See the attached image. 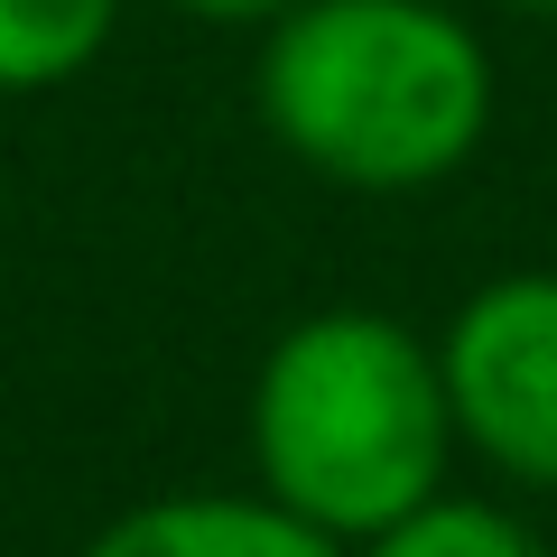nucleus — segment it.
<instances>
[{
  "label": "nucleus",
  "instance_id": "1",
  "mask_svg": "<svg viewBox=\"0 0 557 557\" xmlns=\"http://www.w3.org/2000/svg\"><path fill=\"white\" fill-rule=\"evenodd\" d=\"M260 121L354 196L456 177L493 131V57L437 0H288L260 47Z\"/></svg>",
  "mask_w": 557,
  "mask_h": 557
},
{
  "label": "nucleus",
  "instance_id": "2",
  "mask_svg": "<svg viewBox=\"0 0 557 557\" xmlns=\"http://www.w3.org/2000/svg\"><path fill=\"white\" fill-rule=\"evenodd\" d=\"M251 456L270 502L362 548L446 483L456 409L437 344H418L372 307L298 317L251 381Z\"/></svg>",
  "mask_w": 557,
  "mask_h": 557
},
{
  "label": "nucleus",
  "instance_id": "3",
  "mask_svg": "<svg viewBox=\"0 0 557 557\" xmlns=\"http://www.w3.org/2000/svg\"><path fill=\"white\" fill-rule=\"evenodd\" d=\"M456 437L530 493H557V270L483 278L437 344Z\"/></svg>",
  "mask_w": 557,
  "mask_h": 557
},
{
  "label": "nucleus",
  "instance_id": "4",
  "mask_svg": "<svg viewBox=\"0 0 557 557\" xmlns=\"http://www.w3.org/2000/svg\"><path fill=\"white\" fill-rule=\"evenodd\" d=\"M84 557H344V539L270 493H168L102 520Z\"/></svg>",
  "mask_w": 557,
  "mask_h": 557
},
{
  "label": "nucleus",
  "instance_id": "5",
  "mask_svg": "<svg viewBox=\"0 0 557 557\" xmlns=\"http://www.w3.org/2000/svg\"><path fill=\"white\" fill-rule=\"evenodd\" d=\"M121 0H0V94H57L112 47Z\"/></svg>",
  "mask_w": 557,
  "mask_h": 557
},
{
  "label": "nucleus",
  "instance_id": "6",
  "mask_svg": "<svg viewBox=\"0 0 557 557\" xmlns=\"http://www.w3.org/2000/svg\"><path fill=\"white\" fill-rule=\"evenodd\" d=\"M362 557H539V539L520 530L502 502L474 493H428L391 520V530L362 539Z\"/></svg>",
  "mask_w": 557,
  "mask_h": 557
},
{
  "label": "nucleus",
  "instance_id": "7",
  "mask_svg": "<svg viewBox=\"0 0 557 557\" xmlns=\"http://www.w3.org/2000/svg\"><path fill=\"white\" fill-rule=\"evenodd\" d=\"M168 10H186V20H214V28H242V20H278L288 0H168Z\"/></svg>",
  "mask_w": 557,
  "mask_h": 557
},
{
  "label": "nucleus",
  "instance_id": "8",
  "mask_svg": "<svg viewBox=\"0 0 557 557\" xmlns=\"http://www.w3.org/2000/svg\"><path fill=\"white\" fill-rule=\"evenodd\" d=\"M511 10H539V20H557V0H511Z\"/></svg>",
  "mask_w": 557,
  "mask_h": 557
}]
</instances>
